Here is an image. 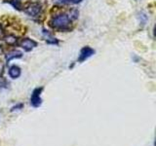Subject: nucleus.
Segmentation results:
<instances>
[{"mask_svg":"<svg viewBox=\"0 0 156 146\" xmlns=\"http://www.w3.org/2000/svg\"><path fill=\"white\" fill-rule=\"evenodd\" d=\"M24 12H26L29 17L37 18L40 16L42 13V6L39 3H32L30 6L24 10Z\"/></svg>","mask_w":156,"mask_h":146,"instance_id":"2","label":"nucleus"},{"mask_svg":"<svg viewBox=\"0 0 156 146\" xmlns=\"http://www.w3.org/2000/svg\"><path fill=\"white\" fill-rule=\"evenodd\" d=\"M9 3L11 4V5H13L15 9L20 10V8H21V5H20L19 0H12V1H9Z\"/></svg>","mask_w":156,"mask_h":146,"instance_id":"10","label":"nucleus"},{"mask_svg":"<svg viewBox=\"0 0 156 146\" xmlns=\"http://www.w3.org/2000/svg\"><path fill=\"white\" fill-rule=\"evenodd\" d=\"M19 45L21 46L24 51L29 52V51H31L33 48H35L37 46V43L29 38H24L19 42Z\"/></svg>","mask_w":156,"mask_h":146,"instance_id":"3","label":"nucleus"},{"mask_svg":"<svg viewBox=\"0 0 156 146\" xmlns=\"http://www.w3.org/2000/svg\"><path fill=\"white\" fill-rule=\"evenodd\" d=\"M94 54H95L94 49H92L90 47H84L80 51L79 57H78V61H80V62L88 60L89 57H91Z\"/></svg>","mask_w":156,"mask_h":146,"instance_id":"4","label":"nucleus"},{"mask_svg":"<svg viewBox=\"0 0 156 146\" xmlns=\"http://www.w3.org/2000/svg\"><path fill=\"white\" fill-rule=\"evenodd\" d=\"M5 41H6L8 44H15L17 41V38L14 36H8V37H6V39H5Z\"/></svg>","mask_w":156,"mask_h":146,"instance_id":"11","label":"nucleus"},{"mask_svg":"<svg viewBox=\"0 0 156 146\" xmlns=\"http://www.w3.org/2000/svg\"><path fill=\"white\" fill-rule=\"evenodd\" d=\"M71 17L68 16L67 14H60L57 16L53 17L50 26L57 29V30H68L70 27V23H71Z\"/></svg>","mask_w":156,"mask_h":146,"instance_id":"1","label":"nucleus"},{"mask_svg":"<svg viewBox=\"0 0 156 146\" xmlns=\"http://www.w3.org/2000/svg\"><path fill=\"white\" fill-rule=\"evenodd\" d=\"M41 92H42V88H37L33 91V94L31 95V99H30V102L33 106H39L41 103Z\"/></svg>","mask_w":156,"mask_h":146,"instance_id":"5","label":"nucleus"},{"mask_svg":"<svg viewBox=\"0 0 156 146\" xmlns=\"http://www.w3.org/2000/svg\"><path fill=\"white\" fill-rule=\"evenodd\" d=\"M0 52H1V49H0Z\"/></svg>","mask_w":156,"mask_h":146,"instance_id":"13","label":"nucleus"},{"mask_svg":"<svg viewBox=\"0 0 156 146\" xmlns=\"http://www.w3.org/2000/svg\"><path fill=\"white\" fill-rule=\"evenodd\" d=\"M3 70H4V66L1 62H0V76L2 75V73H3Z\"/></svg>","mask_w":156,"mask_h":146,"instance_id":"12","label":"nucleus"},{"mask_svg":"<svg viewBox=\"0 0 156 146\" xmlns=\"http://www.w3.org/2000/svg\"><path fill=\"white\" fill-rule=\"evenodd\" d=\"M9 75L11 78H13V79H16V78H18L20 75H21V68L17 65L11 66L9 69Z\"/></svg>","mask_w":156,"mask_h":146,"instance_id":"8","label":"nucleus"},{"mask_svg":"<svg viewBox=\"0 0 156 146\" xmlns=\"http://www.w3.org/2000/svg\"><path fill=\"white\" fill-rule=\"evenodd\" d=\"M55 1L60 4H78L83 0H55Z\"/></svg>","mask_w":156,"mask_h":146,"instance_id":"9","label":"nucleus"},{"mask_svg":"<svg viewBox=\"0 0 156 146\" xmlns=\"http://www.w3.org/2000/svg\"><path fill=\"white\" fill-rule=\"evenodd\" d=\"M42 34H43V36L46 38L47 43H49V44H54V45H55V44L57 45V44H58V40H57V39L54 37L48 30H46V29H43V30H42Z\"/></svg>","mask_w":156,"mask_h":146,"instance_id":"7","label":"nucleus"},{"mask_svg":"<svg viewBox=\"0 0 156 146\" xmlns=\"http://www.w3.org/2000/svg\"><path fill=\"white\" fill-rule=\"evenodd\" d=\"M22 57H23V53L21 51L13 50V51L6 54V56H5V60H6L7 62H9L10 61H12L13 58H20Z\"/></svg>","mask_w":156,"mask_h":146,"instance_id":"6","label":"nucleus"}]
</instances>
